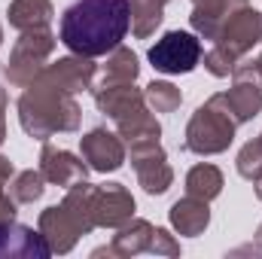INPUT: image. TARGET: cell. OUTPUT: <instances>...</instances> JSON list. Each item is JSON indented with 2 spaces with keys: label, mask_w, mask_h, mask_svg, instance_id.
<instances>
[{
  "label": "cell",
  "mask_w": 262,
  "mask_h": 259,
  "mask_svg": "<svg viewBox=\"0 0 262 259\" xmlns=\"http://www.w3.org/2000/svg\"><path fill=\"white\" fill-rule=\"evenodd\" d=\"M131 28L128 0H76L61 15V43L73 55L98 58L122 46Z\"/></svg>",
  "instance_id": "cell-1"
},
{
  "label": "cell",
  "mask_w": 262,
  "mask_h": 259,
  "mask_svg": "<svg viewBox=\"0 0 262 259\" xmlns=\"http://www.w3.org/2000/svg\"><path fill=\"white\" fill-rule=\"evenodd\" d=\"M21 128L37 140H46L55 131H73L79 125V104L70 92H61L43 79H34L18 101Z\"/></svg>",
  "instance_id": "cell-2"
},
{
  "label": "cell",
  "mask_w": 262,
  "mask_h": 259,
  "mask_svg": "<svg viewBox=\"0 0 262 259\" xmlns=\"http://www.w3.org/2000/svg\"><path fill=\"white\" fill-rule=\"evenodd\" d=\"M235 116L229 113V107L223 104L220 95H213L204 107H198L195 116L189 119L186 128V149H192L198 156H213L229 149L232 137H235Z\"/></svg>",
  "instance_id": "cell-3"
},
{
  "label": "cell",
  "mask_w": 262,
  "mask_h": 259,
  "mask_svg": "<svg viewBox=\"0 0 262 259\" xmlns=\"http://www.w3.org/2000/svg\"><path fill=\"white\" fill-rule=\"evenodd\" d=\"M52 49H55V37H52L46 28H40V31H25L21 40H18L15 49H12L9 64H6V76H9V82H15V85H28V82H34V79L40 76L43 61L49 58Z\"/></svg>",
  "instance_id": "cell-4"
},
{
  "label": "cell",
  "mask_w": 262,
  "mask_h": 259,
  "mask_svg": "<svg viewBox=\"0 0 262 259\" xmlns=\"http://www.w3.org/2000/svg\"><path fill=\"white\" fill-rule=\"evenodd\" d=\"M201 61V40L186 31H168L149 49V64L159 73H189Z\"/></svg>",
  "instance_id": "cell-5"
},
{
  "label": "cell",
  "mask_w": 262,
  "mask_h": 259,
  "mask_svg": "<svg viewBox=\"0 0 262 259\" xmlns=\"http://www.w3.org/2000/svg\"><path fill=\"white\" fill-rule=\"evenodd\" d=\"M131 162H134V171H137L140 186L149 195H162L171 186L174 174H171V168L165 162V153L159 146V137L131 143Z\"/></svg>",
  "instance_id": "cell-6"
},
{
  "label": "cell",
  "mask_w": 262,
  "mask_h": 259,
  "mask_svg": "<svg viewBox=\"0 0 262 259\" xmlns=\"http://www.w3.org/2000/svg\"><path fill=\"white\" fill-rule=\"evenodd\" d=\"M134 213V198L122 183H107L92 189V223L95 226H125Z\"/></svg>",
  "instance_id": "cell-7"
},
{
  "label": "cell",
  "mask_w": 262,
  "mask_h": 259,
  "mask_svg": "<svg viewBox=\"0 0 262 259\" xmlns=\"http://www.w3.org/2000/svg\"><path fill=\"white\" fill-rule=\"evenodd\" d=\"M262 40V12L256 9H241V12H232L229 15V21L223 25V31H220V37L213 40V43H220V46H226L232 55H244L250 46H256Z\"/></svg>",
  "instance_id": "cell-8"
},
{
  "label": "cell",
  "mask_w": 262,
  "mask_h": 259,
  "mask_svg": "<svg viewBox=\"0 0 262 259\" xmlns=\"http://www.w3.org/2000/svg\"><path fill=\"white\" fill-rule=\"evenodd\" d=\"M52 247L46 244L43 232H34L21 223H0V256H25V259H46Z\"/></svg>",
  "instance_id": "cell-9"
},
{
  "label": "cell",
  "mask_w": 262,
  "mask_h": 259,
  "mask_svg": "<svg viewBox=\"0 0 262 259\" xmlns=\"http://www.w3.org/2000/svg\"><path fill=\"white\" fill-rule=\"evenodd\" d=\"M40 232L46 238V244L52 247V253H67L79 235H85L82 223L67 210L64 204L61 207H46L43 217H40Z\"/></svg>",
  "instance_id": "cell-10"
},
{
  "label": "cell",
  "mask_w": 262,
  "mask_h": 259,
  "mask_svg": "<svg viewBox=\"0 0 262 259\" xmlns=\"http://www.w3.org/2000/svg\"><path fill=\"white\" fill-rule=\"evenodd\" d=\"M82 159L89 162V168L107 174V171L122 168L125 146H122V140L116 134H110V131H104V128H95L82 137Z\"/></svg>",
  "instance_id": "cell-11"
},
{
  "label": "cell",
  "mask_w": 262,
  "mask_h": 259,
  "mask_svg": "<svg viewBox=\"0 0 262 259\" xmlns=\"http://www.w3.org/2000/svg\"><path fill=\"white\" fill-rule=\"evenodd\" d=\"M92 76H95V64L79 55V58H58V61H52L49 67L40 70L37 79H43V82H49V85H55V89L73 95V92L89 89L92 85Z\"/></svg>",
  "instance_id": "cell-12"
},
{
  "label": "cell",
  "mask_w": 262,
  "mask_h": 259,
  "mask_svg": "<svg viewBox=\"0 0 262 259\" xmlns=\"http://www.w3.org/2000/svg\"><path fill=\"white\" fill-rule=\"evenodd\" d=\"M40 171L49 183H58V186H73L79 180H85V162H79L73 153L67 149H55V146H43V156H40Z\"/></svg>",
  "instance_id": "cell-13"
},
{
  "label": "cell",
  "mask_w": 262,
  "mask_h": 259,
  "mask_svg": "<svg viewBox=\"0 0 262 259\" xmlns=\"http://www.w3.org/2000/svg\"><path fill=\"white\" fill-rule=\"evenodd\" d=\"M210 223V210H207V201L186 195L183 201H177L171 207V226L180 232V235H201Z\"/></svg>",
  "instance_id": "cell-14"
},
{
  "label": "cell",
  "mask_w": 262,
  "mask_h": 259,
  "mask_svg": "<svg viewBox=\"0 0 262 259\" xmlns=\"http://www.w3.org/2000/svg\"><path fill=\"white\" fill-rule=\"evenodd\" d=\"M52 18V3L49 0H15L9 6V25L25 31H40Z\"/></svg>",
  "instance_id": "cell-15"
},
{
  "label": "cell",
  "mask_w": 262,
  "mask_h": 259,
  "mask_svg": "<svg viewBox=\"0 0 262 259\" xmlns=\"http://www.w3.org/2000/svg\"><path fill=\"white\" fill-rule=\"evenodd\" d=\"M152 238H156V229L146 223V220H134L128 223L116 241H113V253H122V256H131V253H140V250H152Z\"/></svg>",
  "instance_id": "cell-16"
},
{
  "label": "cell",
  "mask_w": 262,
  "mask_h": 259,
  "mask_svg": "<svg viewBox=\"0 0 262 259\" xmlns=\"http://www.w3.org/2000/svg\"><path fill=\"white\" fill-rule=\"evenodd\" d=\"M131 3V31L134 37H149L162 25V9L165 0H128Z\"/></svg>",
  "instance_id": "cell-17"
},
{
  "label": "cell",
  "mask_w": 262,
  "mask_h": 259,
  "mask_svg": "<svg viewBox=\"0 0 262 259\" xmlns=\"http://www.w3.org/2000/svg\"><path fill=\"white\" fill-rule=\"evenodd\" d=\"M220 189H223V174L213 165H195L189 171V177H186V192L192 195V198L210 201V198L220 195Z\"/></svg>",
  "instance_id": "cell-18"
},
{
  "label": "cell",
  "mask_w": 262,
  "mask_h": 259,
  "mask_svg": "<svg viewBox=\"0 0 262 259\" xmlns=\"http://www.w3.org/2000/svg\"><path fill=\"white\" fill-rule=\"evenodd\" d=\"M134 76H137V55L125 46H116L104 67V82H134Z\"/></svg>",
  "instance_id": "cell-19"
},
{
  "label": "cell",
  "mask_w": 262,
  "mask_h": 259,
  "mask_svg": "<svg viewBox=\"0 0 262 259\" xmlns=\"http://www.w3.org/2000/svg\"><path fill=\"white\" fill-rule=\"evenodd\" d=\"M43 183H46L43 171H21L15 177V183L9 186V195H12L15 204H31V201H37L43 195V189H46Z\"/></svg>",
  "instance_id": "cell-20"
},
{
  "label": "cell",
  "mask_w": 262,
  "mask_h": 259,
  "mask_svg": "<svg viewBox=\"0 0 262 259\" xmlns=\"http://www.w3.org/2000/svg\"><path fill=\"white\" fill-rule=\"evenodd\" d=\"M143 98L149 101V107H152L156 113H171V110H177L180 101H183L180 89H174L171 82H149Z\"/></svg>",
  "instance_id": "cell-21"
},
{
  "label": "cell",
  "mask_w": 262,
  "mask_h": 259,
  "mask_svg": "<svg viewBox=\"0 0 262 259\" xmlns=\"http://www.w3.org/2000/svg\"><path fill=\"white\" fill-rule=\"evenodd\" d=\"M238 171H241V177H247V180H253V183L262 177V137L250 140V143L241 149V156H238Z\"/></svg>",
  "instance_id": "cell-22"
},
{
  "label": "cell",
  "mask_w": 262,
  "mask_h": 259,
  "mask_svg": "<svg viewBox=\"0 0 262 259\" xmlns=\"http://www.w3.org/2000/svg\"><path fill=\"white\" fill-rule=\"evenodd\" d=\"M235 61H238V55H232L226 46H220V43H213V49L204 55V64H207V70L213 73V76H229L232 70H235Z\"/></svg>",
  "instance_id": "cell-23"
},
{
  "label": "cell",
  "mask_w": 262,
  "mask_h": 259,
  "mask_svg": "<svg viewBox=\"0 0 262 259\" xmlns=\"http://www.w3.org/2000/svg\"><path fill=\"white\" fill-rule=\"evenodd\" d=\"M152 253H168V256H177L180 247L171 241V235L165 229H156V238H152Z\"/></svg>",
  "instance_id": "cell-24"
},
{
  "label": "cell",
  "mask_w": 262,
  "mask_h": 259,
  "mask_svg": "<svg viewBox=\"0 0 262 259\" xmlns=\"http://www.w3.org/2000/svg\"><path fill=\"white\" fill-rule=\"evenodd\" d=\"M0 183H3V180H0ZM12 213H15V201H12V195L3 192V186H0V223L12 220Z\"/></svg>",
  "instance_id": "cell-25"
},
{
  "label": "cell",
  "mask_w": 262,
  "mask_h": 259,
  "mask_svg": "<svg viewBox=\"0 0 262 259\" xmlns=\"http://www.w3.org/2000/svg\"><path fill=\"white\" fill-rule=\"evenodd\" d=\"M9 177H12V162H9V159H3V156H0V180H3V183H6V180H9Z\"/></svg>",
  "instance_id": "cell-26"
},
{
  "label": "cell",
  "mask_w": 262,
  "mask_h": 259,
  "mask_svg": "<svg viewBox=\"0 0 262 259\" xmlns=\"http://www.w3.org/2000/svg\"><path fill=\"white\" fill-rule=\"evenodd\" d=\"M3 110H6V95H3V89H0V143H3V137H6V128H3Z\"/></svg>",
  "instance_id": "cell-27"
},
{
  "label": "cell",
  "mask_w": 262,
  "mask_h": 259,
  "mask_svg": "<svg viewBox=\"0 0 262 259\" xmlns=\"http://www.w3.org/2000/svg\"><path fill=\"white\" fill-rule=\"evenodd\" d=\"M256 198H259V201H262V177H259V180H256Z\"/></svg>",
  "instance_id": "cell-28"
},
{
  "label": "cell",
  "mask_w": 262,
  "mask_h": 259,
  "mask_svg": "<svg viewBox=\"0 0 262 259\" xmlns=\"http://www.w3.org/2000/svg\"><path fill=\"white\" fill-rule=\"evenodd\" d=\"M256 70H259V82H262V55H259V61H256Z\"/></svg>",
  "instance_id": "cell-29"
},
{
  "label": "cell",
  "mask_w": 262,
  "mask_h": 259,
  "mask_svg": "<svg viewBox=\"0 0 262 259\" xmlns=\"http://www.w3.org/2000/svg\"><path fill=\"white\" fill-rule=\"evenodd\" d=\"M256 238H259V244H262V226H259V232H256Z\"/></svg>",
  "instance_id": "cell-30"
},
{
  "label": "cell",
  "mask_w": 262,
  "mask_h": 259,
  "mask_svg": "<svg viewBox=\"0 0 262 259\" xmlns=\"http://www.w3.org/2000/svg\"><path fill=\"white\" fill-rule=\"evenodd\" d=\"M0 43H3V28H0Z\"/></svg>",
  "instance_id": "cell-31"
},
{
  "label": "cell",
  "mask_w": 262,
  "mask_h": 259,
  "mask_svg": "<svg viewBox=\"0 0 262 259\" xmlns=\"http://www.w3.org/2000/svg\"><path fill=\"white\" fill-rule=\"evenodd\" d=\"M259 137H262V134H259Z\"/></svg>",
  "instance_id": "cell-32"
}]
</instances>
